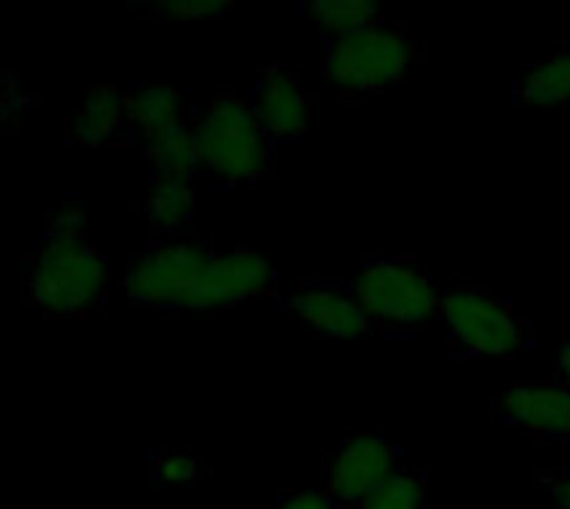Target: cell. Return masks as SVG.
Returning a JSON list of instances; mask_svg holds the SVG:
<instances>
[{"label":"cell","instance_id":"2e32d148","mask_svg":"<svg viewBox=\"0 0 570 509\" xmlns=\"http://www.w3.org/2000/svg\"><path fill=\"white\" fill-rule=\"evenodd\" d=\"M144 157L154 170V177H184L194 180L197 167H200V153H197V137H194V123L154 140L144 147Z\"/></svg>","mask_w":570,"mask_h":509},{"label":"cell","instance_id":"cb8c5ba5","mask_svg":"<svg viewBox=\"0 0 570 509\" xmlns=\"http://www.w3.org/2000/svg\"><path fill=\"white\" fill-rule=\"evenodd\" d=\"M130 3H137V7H154V10H157L164 0H130Z\"/></svg>","mask_w":570,"mask_h":509},{"label":"cell","instance_id":"52a82bcc","mask_svg":"<svg viewBox=\"0 0 570 509\" xmlns=\"http://www.w3.org/2000/svg\"><path fill=\"white\" fill-rule=\"evenodd\" d=\"M277 287L274 260H267L254 247H234L224 253H210L204 263L187 310H234L240 303L271 297Z\"/></svg>","mask_w":570,"mask_h":509},{"label":"cell","instance_id":"9c48e42d","mask_svg":"<svg viewBox=\"0 0 570 509\" xmlns=\"http://www.w3.org/2000/svg\"><path fill=\"white\" fill-rule=\"evenodd\" d=\"M284 313L297 327L324 340H364L374 323L357 297L337 283H304L284 297Z\"/></svg>","mask_w":570,"mask_h":509},{"label":"cell","instance_id":"3957f363","mask_svg":"<svg viewBox=\"0 0 570 509\" xmlns=\"http://www.w3.org/2000/svg\"><path fill=\"white\" fill-rule=\"evenodd\" d=\"M200 167L227 187L254 183L271 170L274 140L254 113L250 100L234 93L214 97L194 120Z\"/></svg>","mask_w":570,"mask_h":509},{"label":"cell","instance_id":"e0dca14e","mask_svg":"<svg viewBox=\"0 0 570 509\" xmlns=\"http://www.w3.org/2000/svg\"><path fill=\"white\" fill-rule=\"evenodd\" d=\"M304 13L331 37H344L377 23L381 0H304Z\"/></svg>","mask_w":570,"mask_h":509},{"label":"cell","instance_id":"277c9868","mask_svg":"<svg viewBox=\"0 0 570 509\" xmlns=\"http://www.w3.org/2000/svg\"><path fill=\"white\" fill-rule=\"evenodd\" d=\"M441 320L458 360H514L531 343V327L518 307L478 287L448 290Z\"/></svg>","mask_w":570,"mask_h":509},{"label":"cell","instance_id":"30bf717a","mask_svg":"<svg viewBox=\"0 0 570 509\" xmlns=\"http://www.w3.org/2000/svg\"><path fill=\"white\" fill-rule=\"evenodd\" d=\"M494 413L501 423L524 430L541 440L570 443V387L561 383H508L494 397Z\"/></svg>","mask_w":570,"mask_h":509},{"label":"cell","instance_id":"ac0fdd59","mask_svg":"<svg viewBox=\"0 0 570 509\" xmlns=\"http://www.w3.org/2000/svg\"><path fill=\"white\" fill-rule=\"evenodd\" d=\"M354 509H428V487L421 477L401 467L381 490H374Z\"/></svg>","mask_w":570,"mask_h":509},{"label":"cell","instance_id":"7c38bea8","mask_svg":"<svg viewBox=\"0 0 570 509\" xmlns=\"http://www.w3.org/2000/svg\"><path fill=\"white\" fill-rule=\"evenodd\" d=\"M124 133H130L127 93L107 83L90 87L67 120V137L73 147H110Z\"/></svg>","mask_w":570,"mask_h":509},{"label":"cell","instance_id":"4fadbf2b","mask_svg":"<svg viewBox=\"0 0 570 509\" xmlns=\"http://www.w3.org/2000/svg\"><path fill=\"white\" fill-rule=\"evenodd\" d=\"M127 117H130V133L144 150L147 143L187 127V97L180 87L170 83L140 87L127 93Z\"/></svg>","mask_w":570,"mask_h":509},{"label":"cell","instance_id":"9a60e30c","mask_svg":"<svg viewBox=\"0 0 570 509\" xmlns=\"http://www.w3.org/2000/svg\"><path fill=\"white\" fill-rule=\"evenodd\" d=\"M144 213L154 230L174 233L194 217V180L184 177H154L150 193L144 200Z\"/></svg>","mask_w":570,"mask_h":509},{"label":"cell","instance_id":"ba28073f","mask_svg":"<svg viewBox=\"0 0 570 509\" xmlns=\"http://www.w3.org/2000/svg\"><path fill=\"white\" fill-rule=\"evenodd\" d=\"M397 470L401 467L394 443H387L377 433H357L337 447L327 467V493L344 509L357 507L374 490H381Z\"/></svg>","mask_w":570,"mask_h":509},{"label":"cell","instance_id":"5b68a950","mask_svg":"<svg viewBox=\"0 0 570 509\" xmlns=\"http://www.w3.org/2000/svg\"><path fill=\"white\" fill-rule=\"evenodd\" d=\"M411 63H414L411 37L377 20L354 33L334 37L324 53L321 73L327 83L347 93H381L391 83H397Z\"/></svg>","mask_w":570,"mask_h":509},{"label":"cell","instance_id":"5bb4252c","mask_svg":"<svg viewBox=\"0 0 570 509\" xmlns=\"http://www.w3.org/2000/svg\"><path fill=\"white\" fill-rule=\"evenodd\" d=\"M518 100L528 107H561L570 103V47L554 57L531 63L518 77Z\"/></svg>","mask_w":570,"mask_h":509},{"label":"cell","instance_id":"ffe728a7","mask_svg":"<svg viewBox=\"0 0 570 509\" xmlns=\"http://www.w3.org/2000/svg\"><path fill=\"white\" fill-rule=\"evenodd\" d=\"M234 0H164L157 13L174 17V20H207V17H224L230 13Z\"/></svg>","mask_w":570,"mask_h":509},{"label":"cell","instance_id":"8992f818","mask_svg":"<svg viewBox=\"0 0 570 509\" xmlns=\"http://www.w3.org/2000/svg\"><path fill=\"white\" fill-rule=\"evenodd\" d=\"M210 260V250L194 240H167L154 243L144 257H137L124 277L127 300L140 310L167 313L187 310L194 283Z\"/></svg>","mask_w":570,"mask_h":509},{"label":"cell","instance_id":"44dd1931","mask_svg":"<svg viewBox=\"0 0 570 509\" xmlns=\"http://www.w3.org/2000/svg\"><path fill=\"white\" fill-rule=\"evenodd\" d=\"M274 509H344L327 490H301L284 497Z\"/></svg>","mask_w":570,"mask_h":509},{"label":"cell","instance_id":"7402d4cb","mask_svg":"<svg viewBox=\"0 0 570 509\" xmlns=\"http://www.w3.org/2000/svg\"><path fill=\"white\" fill-rule=\"evenodd\" d=\"M548 490L554 497V503L561 509H570V473H558V477H548Z\"/></svg>","mask_w":570,"mask_h":509},{"label":"cell","instance_id":"7a4b0ae2","mask_svg":"<svg viewBox=\"0 0 570 509\" xmlns=\"http://www.w3.org/2000/svg\"><path fill=\"white\" fill-rule=\"evenodd\" d=\"M351 293L371 317L374 330L387 337H411L428 330L441 310L444 293L434 277L411 257H377L357 270Z\"/></svg>","mask_w":570,"mask_h":509},{"label":"cell","instance_id":"8fae6325","mask_svg":"<svg viewBox=\"0 0 570 509\" xmlns=\"http://www.w3.org/2000/svg\"><path fill=\"white\" fill-rule=\"evenodd\" d=\"M254 113L261 117L271 140H297L311 127V93L304 90L301 77L281 63H271L261 70L250 97Z\"/></svg>","mask_w":570,"mask_h":509},{"label":"cell","instance_id":"d6986e66","mask_svg":"<svg viewBox=\"0 0 570 509\" xmlns=\"http://www.w3.org/2000/svg\"><path fill=\"white\" fill-rule=\"evenodd\" d=\"M204 477V463L187 450H167L150 460V480L160 490H184Z\"/></svg>","mask_w":570,"mask_h":509},{"label":"cell","instance_id":"6da1fadb","mask_svg":"<svg viewBox=\"0 0 570 509\" xmlns=\"http://www.w3.org/2000/svg\"><path fill=\"white\" fill-rule=\"evenodd\" d=\"M107 270L100 250L87 240V217L67 203L47 230L43 247L27 270V300L43 317H83L104 300Z\"/></svg>","mask_w":570,"mask_h":509},{"label":"cell","instance_id":"603a6c76","mask_svg":"<svg viewBox=\"0 0 570 509\" xmlns=\"http://www.w3.org/2000/svg\"><path fill=\"white\" fill-rule=\"evenodd\" d=\"M554 360H558V370H561V380L570 387V343H558L554 350Z\"/></svg>","mask_w":570,"mask_h":509}]
</instances>
